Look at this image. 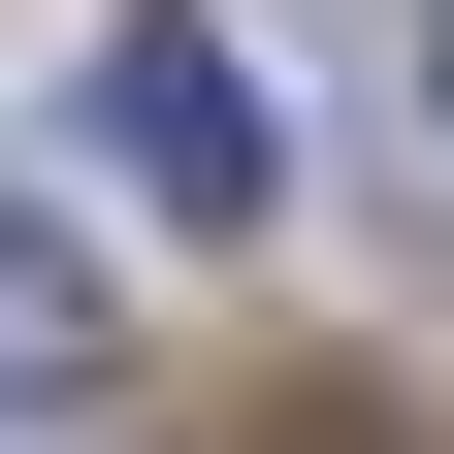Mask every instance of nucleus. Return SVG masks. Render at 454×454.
I'll return each instance as SVG.
<instances>
[{
	"instance_id": "nucleus-1",
	"label": "nucleus",
	"mask_w": 454,
	"mask_h": 454,
	"mask_svg": "<svg viewBox=\"0 0 454 454\" xmlns=\"http://www.w3.org/2000/svg\"><path fill=\"white\" fill-rule=\"evenodd\" d=\"M98 162H130V227H260V195H293V162H260V66H227L195 0L98 33Z\"/></svg>"
},
{
	"instance_id": "nucleus-2",
	"label": "nucleus",
	"mask_w": 454,
	"mask_h": 454,
	"mask_svg": "<svg viewBox=\"0 0 454 454\" xmlns=\"http://www.w3.org/2000/svg\"><path fill=\"white\" fill-rule=\"evenodd\" d=\"M0 389H98V227L0 195Z\"/></svg>"
},
{
	"instance_id": "nucleus-3",
	"label": "nucleus",
	"mask_w": 454,
	"mask_h": 454,
	"mask_svg": "<svg viewBox=\"0 0 454 454\" xmlns=\"http://www.w3.org/2000/svg\"><path fill=\"white\" fill-rule=\"evenodd\" d=\"M227 454H389V422H357V389H260V422H227Z\"/></svg>"
},
{
	"instance_id": "nucleus-4",
	"label": "nucleus",
	"mask_w": 454,
	"mask_h": 454,
	"mask_svg": "<svg viewBox=\"0 0 454 454\" xmlns=\"http://www.w3.org/2000/svg\"><path fill=\"white\" fill-rule=\"evenodd\" d=\"M422 195H454V0H422Z\"/></svg>"
}]
</instances>
